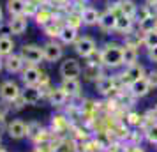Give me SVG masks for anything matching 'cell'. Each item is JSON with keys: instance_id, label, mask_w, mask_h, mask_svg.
Masks as SVG:
<instances>
[{"instance_id": "cell-1", "label": "cell", "mask_w": 157, "mask_h": 152, "mask_svg": "<svg viewBox=\"0 0 157 152\" xmlns=\"http://www.w3.org/2000/svg\"><path fill=\"white\" fill-rule=\"evenodd\" d=\"M101 58H102V65L108 69H118L124 67V60H122V44L115 43V41H108L99 48Z\"/></svg>"}, {"instance_id": "cell-2", "label": "cell", "mask_w": 157, "mask_h": 152, "mask_svg": "<svg viewBox=\"0 0 157 152\" xmlns=\"http://www.w3.org/2000/svg\"><path fill=\"white\" fill-rule=\"evenodd\" d=\"M147 76V69H145V65L143 64H134V65H129L125 67L124 71L118 74V78H120L122 85L124 87H129L131 83H134L136 80H140V78H145Z\"/></svg>"}, {"instance_id": "cell-3", "label": "cell", "mask_w": 157, "mask_h": 152, "mask_svg": "<svg viewBox=\"0 0 157 152\" xmlns=\"http://www.w3.org/2000/svg\"><path fill=\"white\" fill-rule=\"evenodd\" d=\"M74 46V51H76V55L81 58H88L92 57L95 51L99 50L97 48V43H95V39L90 36H79V39L76 43L72 44Z\"/></svg>"}, {"instance_id": "cell-4", "label": "cell", "mask_w": 157, "mask_h": 152, "mask_svg": "<svg viewBox=\"0 0 157 152\" xmlns=\"http://www.w3.org/2000/svg\"><path fill=\"white\" fill-rule=\"evenodd\" d=\"M20 53L25 58V62L30 65H39L41 62H44V51L43 46L39 44H23Z\"/></svg>"}, {"instance_id": "cell-5", "label": "cell", "mask_w": 157, "mask_h": 152, "mask_svg": "<svg viewBox=\"0 0 157 152\" xmlns=\"http://www.w3.org/2000/svg\"><path fill=\"white\" fill-rule=\"evenodd\" d=\"M43 51H44V60L50 62V64H55L64 57V44L57 39H50L48 43L43 44Z\"/></svg>"}, {"instance_id": "cell-6", "label": "cell", "mask_w": 157, "mask_h": 152, "mask_svg": "<svg viewBox=\"0 0 157 152\" xmlns=\"http://www.w3.org/2000/svg\"><path fill=\"white\" fill-rule=\"evenodd\" d=\"M21 95V88L18 85V81L14 80H6L2 81V85H0V99L6 103H11L16 101L18 97Z\"/></svg>"}, {"instance_id": "cell-7", "label": "cell", "mask_w": 157, "mask_h": 152, "mask_svg": "<svg viewBox=\"0 0 157 152\" xmlns=\"http://www.w3.org/2000/svg\"><path fill=\"white\" fill-rule=\"evenodd\" d=\"M71 127H72V120L65 113H57V115L51 117V126L50 129L55 136H62L65 134L67 131L71 133Z\"/></svg>"}, {"instance_id": "cell-8", "label": "cell", "mask_w": 157, "mask_h": 152, "mask_svg": "<svg viewBox=\"0 0 157 152\" xmlns=\"http://www.w3.org/2000/svg\"><path fill=\"white\" fill-rule=\"evenodd\" d=\"M58 72H60L62 78H79L81 72H83V67L76 58H64Z\"/></svg>"}, {"instance_id": "cell-9", "label": "cell", "mask_w": 157, "mask_h": 152, "mask_svg": "<svg viewBox=\"0 0 157 152\" xmlns=\"http://www.w3.org/2000/svg\"><path fill=\"white\" fill-rule=\"evenodd\" d=\"M41 76H43V71L37 65L27 64V67L21 71V81L25 87H37L41 81Z\"/></svg>"}, {"instance_id": "cell-10", "label": "cell", "mask_w": 157, "mask_h": 152, "mask_svg": "<svg viewBox=\"0 0 157 152\" xmlns=\"http://www.w3.org/2000/svg\"><path fill=\"white\" fill-rule=\"evenodd\" d=\"M25 58L21 57V53H11L9 57L4 58V69L9 74H18L25 69Z\"/></svg>"}, {"instance_id": "cell-11", "label": "cell", "mask_w": 157, "mask_h": 152, "mask_svg": "<svg viewBox=\"0 0 157 152\" xmlns=\"http://www.w3.org/2000/svg\"><path fill=\"white\" fill-rule=\"evenodd\" d=\"M29 29V18L25 14L20 16H11V20L7 21V30L13 36H23Z\"/></svg>"}, {"instance_id": "cell-12", "label": "cell", "mask_w": 157, "mask_h": 152, "mask_svg": "<svg viewBox=\"0 0 157 152\" xmlns=\"http://www.w3.org/2000/svg\"><path fill=\"white\" fill-rule=\"evenodd\" d=\"M7 134L13 140H23L29 134V124L23 122L21 119H14L13 122L7 124Z\"/></svg>"}, {"instance_id": "cell-13", "label": "cell", "mask_w": 157, "mask_h": 152, "mask_svg": "<svg viewBox=\"0 0 157 152\" xmlns=\"http://www.w3.org/2000/svg\"><path fill=\"white\" fill-rule=\"evenodd\" d=\"M117 18H118V16L115 14V13H111L109 9H104V11L101 13V18H99L97 27H99L104 34L115 32V27H117Z\"/></svg>"}, {"instance_id": "cell-14", "label": "cell", "mask_w": 157, "mask_h": 152, "mask_svg": "<svg viewBox=\"0 0 157 152\" xmlns=\"http://www.w3.org/2000/svg\"><path fill=\"white\" fill-rule=\"evenodd\" d=\"M127 88H129V92L134 95L136 99H143V97H147V95L150 94V90H152L148 80H147V76H145V78H140V80H136L134 83H131Z\"/></svg>"}, {"instance_id": "cell-15", "label": "cell", "mask_w": 157, "mask_h": 152, "mask_svg": "<svg viewBox=\"0 0 157 152\" xmlns=\"http://www.w3.org/2000/svg\"><path fill=\"white\" fill-rule=\"evenodd\" d=\"M132 30H136V20L134 18H129V16L120 14L117 18V27H115V34L125 37L127 34H131Z\"/></svg>"}, {"instance_id": "cell-16", "label": "cell", "mask_w": 157, "mask_h": 152, "mask_svg": "<svg viewBox=\"0 0 157 152\" xmlns=\"http://www.w3.org/2000/svg\"><path fill=\"white\" fill-rule=\"evenodd\" d=\"M69 99H71V97L67 95V92H65L60 85H58V87H53L50 90V94H48V101H50V104L51 106H55V108H62V106H65Z\"/></svg>"}, {"instance_id": "cell-17", "label": "cell", "mask_w": 157, "mask_h": 152, "mask_svg": "<svg viewBox=\"0 0 157 152\" xmlns=\"http://www.w3.org/2000/svg\"><path fill=\"white\" fill-rule=\"evenodd\" d=\"M81 18H83V25L85 27H95L99 23L101 11L94 6H85L81 9Z\"/></svg>"}, {"instance_id": "cell-18", "label": "cell", "mask_w": 157, "mask_h": 152, "mask_svg": "<svg viewBox=\"0 0 157 152\" xmlns=\"http://www.w3.org/2000/svg\"><path fill=\"white\" fill-rule=\"evenodd\" d=\"M60 87L67 92V95L71 99L72 97H79V94H81V81H79V78H62Z\"/></svg>"}, {"instance_id": "cell-19", "label": "cell", "mask_w": 157, "mask_h": 152, "mask_svg": "<svg viewBox=\"0 0 157 152\" xmlns=\"http://www.w3.org/2000/svg\"><path fill=\"white\" fill-rule=\"evenodd\" d=\"M138 58H140V51L134 46H127V44H122V60H124V67L138 64Z\"/></svg>"}, {"instance_id": "cell-20", "label": "cell", "mask_w": 157, "mask_h": 152, "mask_svg": "<svg viewBox=\"0 0 157 152\" xmlns=\"http://www.w3.org/2000/svg\"><path fill=\"white\" fill-rule=\"evenodd\" d=\"M21 97L27 104H37L44 95H43V90L39 87H25L21 90Z\"/></svg>"}, {"instance_id": "cell-21", "label": "cell", "mask_w": 157, "mask_h": 152, "mask_svg": "<svg viewBox=\"0 0 157 152\" xmlns=\"http://www.w3.org/2000/svg\"><path fill=\"white\" fill-rule=\"evenodd\" d=\"M32 20L36 21L37 27L44 29L46 25H50V23L53 21V11H51V9H48L46 6H44V7H39V11L36 13V16H34Z\"/></svg>"}, {"instance_id": "cell-22", "label": "cell", "mask_w": 157, "mask_h": 152, "mask_svg": "<svg viewBox=\"0 0 157 152\" xmlns=\"http://www.w3.org/2000/svg\"><path fill=\"white\" fill-rule=\"evenodd\" d=\"M78 32H79V30L72 29V27H69V25H64V27H62V30H60L58 41H60L62 44H74L79 39Z\"/></svg>"}, {"instance_id": "cell-23", "label": "cell", "mask_w": 157, "mask_h": 152, "mask_svg": "<svg viewBox=\"0 0 157 152\" xmlns=\"http://www.w3.org/2000/svg\"><path fill=\"white\" fill-rule=\"evenodd\" d=\"M16 43L14 39L9 36V34H0V57L6 58L9 57L11 53H14Z\"/></svg>"}, {"instance_id": "cell-24", "label": "cell", "mask_w": 157, "mask_h": 152, "mask_svg": "<svg viewBox=\"0 0 157 152\" xmlns=\"http://www.w3.org/2000/svg\"><path fill=\"white\" fill-rule=\"evenodd\" d=\"M104 67H101V65H92V64H86L85 67H83V78H85L86 81H95L99 80V78H102L104 76V71H102Z\"/></svg>"}, {"instance_id": "cell-25", "label": "cell", "mask_w": 157, "mask_h": 152, "mask_svg": "<svg viewBox=\"0 0 157 152\" xmlns=\"http://www.w3.org/2000/svg\"><path fill=\"white\" fill-rule=\"evenodd\" d=\"M124 122L127 124L131 129H141L143 113H138L136 110H127V111H125V119H124Z\"/></svg>"}, {"instance_id": "cell-26", "label": "cell", "mask_w": 157, "mask_h": 152, "mask_svg": "<svg viewBox=\"0 0 157 152\" xmlns=\"http://www.w3.org/2000/svg\"><path fill=\"white\" fill-rule=\"evenodd\" d=\"M65 25H69L72 29L79 30L83 27V18H81V11L78 9H71V11H67L65 13Z\"/></svg>"}, {"instance_id": "cell-27", "label": "cell", "mask_w": 157, "mask_h": 152, "mask_svg": "<svg viewBox=\"0 0 157 152\" xmlns=\"http://www.w3.org/2000/svg\"><path fill=\"white\" fill-rule=\"evenodd\" d=\"M25 4H27V0H7L6 9L11 16H20L25 11Z\"/></svg>"}, {"instance_id": "cell-28", "label": "cell", "mask_w": 157, "mask_h": 152, "mask_svg": "<svg viewBox=\"0 0 157 152\" xmlns=\"http://www.w3.org/2000/svg\"><path fill=\"white\" fill-rule=\"evenodd\" d=\"M136 27L138 30L145 34V32H152V30H157V14L154 16H148V18H145L143 21H138L136 23Z\"/></svg>"}, {"instance_id": "cell-29", "label": "cell", "mask_w": 157, "mask_h": 152, "mask_svg": "<svg viewBox=\"0 0 157 152\" xmlns=\"http://www.w3.org/2000/svg\"><path fill=\"white\" fill-rule=\"evenodd\" d=\"M138 6L136 2L132 0H120V11L124 16H129V18H134L136 20V14H138Z\"/></svg>"}, {"instance_id": "cell-30", "label": "cell", "mask_w": 157, "mask_h": 152, "mask_svg": "<svg viewBox=\"0 0 157 152\" xmlns=\"http://www.w3.org/2000/svg\"><path fill=\"white\" fill-rule=\"evenodd\" d=\"M62 27H64V23H58V21H51L50 25H46L43 29L44 36L50 37V39H58V36H60V30H62Z\"/></svg>"}, {"instance_id": "cell-31", "label": "cell", "mask_w": 157, "mask_h": 152, "mask_svg": "<svg viewBox=\"0 0 157 152\" xmlns=\"http://www.w3.org/2000/svg\"><path fill=\"white\" fill-rule=\"evenodd\" d=\"M155 122H157V111H155V108H150V110H147V111L143 113L141 131H145L147 127H150V126H154Z\"/></svg>"}, {"instance_id": "cell-32", "label": "cell", "mask_w": 157, "mask_h": 152, "mask_svg": "<svg viewBox=\"0 0 157 152\" xmlns=\"http://www.w3.org/2000/svg\"><path fill=\"white\" fill-rule=\"evenodd\" d=\"M143 46L147 50L155 48L157 46V30H152V32H145L143 34Z\"/></svg>"}, {"instance_id": "cell-33", "label": "cell", "mask_w": 157, "mask_h": 152, "mask_svg": "<svg viewBox=\"0 0 157 152\" xmlns=\"http://www.w3.org/2000/svg\"><path fill=\"white\" fill-rule=\"evenodd\" d=\"M143 133H145V140H147L148 143L157 145V122L154 124V126H150V127H147V129L143 131Z\"/></svg>"}, {"instance_id": "cell-34", "label": "cell", "mask_w": 157, "mask_h": 152, "mask_svg": "<svg viewBox=\"0 0 157 152\" xmlns=\"http://www.w3.org/2000/svg\"><path fill=\"white\" fill-rule=\"evenodd\" d=\"M39 11V6H37L34 0H27V4H25V11H23V14L27 16V18H34L36 16V13Z\"/></svg>"}, {"instance_id": "cell-35", "label": "cell", "mask_w": 157, "mask_h": 152, "mask_svg": "<svg viewBox=\"0 0 157 152\" xmlns=\"http://www.w3.org/2000/svg\"><path fill=\"white\" fill-rule=\"evenodd\" d=\"M27 124H29V134H27V138H30V140H32L39 131L43 129V126H41L39 122H27Z\"/></svg>"}, {"instance_id": "cell-36", "label": "cell", "mask_w": 157, "mask_h": 152, "mask_svg": "<svg viewBox=\"0 0 157 152\" xmlns=\"http://www.w3.org/2000/svg\"><path fill=\"white\" fill-rule=\"evenodd\" d=\"M147 80H148V83H150L152 88H157V69L147 71Z\"/></svg>"}, {"instance_id": "cell-37", "label": "cell", "mask_w": 157, "mask_h": 152, "mask_svg": "<svg viewBox=\"0 0 157 152\" xmlns=\"http://www.w3.org/2000/svg\"><path fill=\"white\" fill-rule=\"evenodd\" d=\"M9 110H11V104L0 99V119H2V120H6V115L9 113Z\"/></svg>"}, {"instance_id": "cell-38", "label": "cell", "mask_w": 157, "mask_h": 152, "mask_svg": "<svg viewBox=\"0 0 157 152\" xmlns=\"http://www.w3.org/2000/svg\"><path fill=\"white\" fill-rule=\"evenodd\" d=\"M147 58H148L152 64H157V46H155V48L147 50Z\"/></svg>"}, {"instance_id": "cell-39", "label": "cell", "mask_w": 157, "mask_h": 152, "mask_svg": "<svg viewBox=\"0 0 157 152\" xmlns=\"http://www.w3.org/2000/svg\"><path fill=\"white\" fill-rule=\"evenodd\" d=\"M124 152H147L145 149H143L141 145H125L124 147Z\"/></svg>"}, {"instance_id": "cell-40", "label": "cell", "mask_w": 157, "mask_h": 152, "mask_svg": "<svg viewBox=\"0 0 157 152\" xmlns=\"http://www.w3.org/2000/svg\"><path fill=\"white\" fill-rule=\"evenodd\" d=\"M147 6H152V7H157V0H145Z\"/></svg>"}, {"instance_id": "cell-41", "label": "cell", "mask_w": 157, "mask_h": 152, "mask_svg": "<svg viewBox=\"0 0 157 152\" xmlns=\"http://www.w3.org/2000/svg\"><path fill=\"white\" fill-rule=\"evenodd\" d=\"M4 21V11H2V7H0V23Z\"/></svg>"}, {"instance_id": "cell-42", "label": "cell", "mask_w": 157, "mask_h": 152, "mask_svg": "<svg viewBox=\"0 0 157 152\" xmlns=\"http://www.w3.org/2000/svg\"><path fill=\"white\" fill-rule=\"evenodd\" d=\"M2 69H4V58L0 57V71H2Z\"/></svg>"}, {"instance_id": "cell-43", "label": "cell", "mask_w": 157, "mask_h": 152, "mask_svg": "<svg viewBox=\"0 0 157 152\" xmlns=\"http://www.w3.org/2000/svg\"><path fill=\"white\" fill-rule=\"evenodd\" d=\"M0 152H7V150H6V149H4V147H0Z\"/></svg>"}, {"instance_id": "cell-44", "label": "cell", "mask_w": 157, "mask_h": 152, "mask_svg": "<svg viewBox=\"0 0 157 152\" xmlns=\"http://www.w3.org/2000/svg\"><path fill=\"white\" fill-rule=\"evenodd\" d=\"M0 147H2V134H0Z\"/></svg>"}, {"instance_id": "cell-45", "label": "cell", "mask_w": 157, "mask_h": 152, "mask_svg": "<svg viewBox=\"0 0 157 152\" xmlns=\"http://www.w3.org/2000/svg\"><path fill=\"white\" fill-rule=\"evenodd\" d=\"M154 108H155V111H157V104H155V106H154Z\"/></svg>"}]
</instances>
